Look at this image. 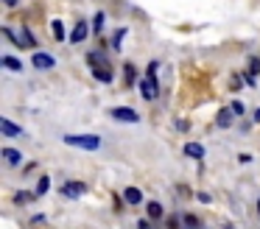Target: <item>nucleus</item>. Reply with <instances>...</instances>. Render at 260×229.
Masks as SVG:
<instances>
[{
	"mask_svg": "<svg viewBox=\"0 0 260 229\" xmlns=\"http://www.w3.org/2000/svg\"><path fill=\"white\" fill-rule=\"evenodd\" d=\"M0 131H3L6 137H20V134H23V129L14 126L12 120H6V117H0Z\"/></svg>",
	"mask_w": 260,
	"mask_h": 229,
	"instance_id": "nucleus-5",
	"label": "nucleus"
},
{
	"mask_svg": "<svg viewBox=\"0 0 260 229\" xmlns=\"http://www.w3.org/2000/svg\"><path fill=\"white\" fill-rule=\"evenodd\" d=\"M123 34H126V31H118V34H115V50H121V42H123Z\"/></svg>",
	"mask_w": 260,
	"mask_h": 229,
	"instance_id": "nucleus-24",
	"label": "nucleus"
},
{
	"mask_svg": "<svg viewBox=\"0 0 260 229\" xmlns=\"http://www.w3.org/2000/svg\"><path fill=\"white\" fill-rule=\"evenodd\" d=\"M48 190H51V179H48V176H42V179H39V184H36V196H45Z\"/></svg>",
	"mask_w": 260,
	"mask_h": 229,
	"instance_id": "nucleus-16",
	"label": "nucleus"
},
{
	"mask_svg": "<svg viewBox=\"0 0 260 229\" xmlns=\"http://www.w3.org/2000/svg\"><path fill=\"white\" fill-rule=\"evenodd\" d=\"M34 67L51 70V67H53V56H48V53H34Z\"/></svg>",
	"mask_w": 260,
	"mask_h": 229,
	"instance_id": "nucleus-7",
	"label": "nucleus"
},
{
	"mask_svg": "<svg viewBox=\"0 0 260 229\" xmlns=\"http://www.w3.org/2000/svg\"><path fill=\"white\" fill-rule=\"evenodd\" d=\"M157 62H151V65H148V79H157Z\"/></svg>",
	"mask_w": 260,
	"mask_h": 229,
	"instance_id": "nucleus-23",
	"label": "nucleus"
},
{
	"mask_svg": "<svg viewBox=\"0 0 260 229\" xmlns=\"http://www.w3.org/2000/svg\"><path fill=\"white\" fill-rule=\"evenodd\" d=\"M258 213H260V201H258Z\"/></svg>",
	"mask_w": 260,
	"mask_h": 229,
	"instance_id": "nucleus-27",
	"label": "nucleus"
},
{
	"mask_svg": "<svg viewBox=\"0 0 260 229\" xmlns=\"http://www.w3.org/2000/svg\"><path fill=\"white\" fill-rule=\"evenodd\" d=\"M182 224H185L188 229H202V224H199V218L196 215H185L182 218Z\"/></svg>",
	"mask_w": 260,
	"mask_h": 229,
	"instance_id": "nucleus-18",
	"label": "nucleus"
},
{
	"mask_svg": "<svg viewBox=\"0 0 260 229\" xmlns=\"http://www.w3.org/2000/svg\"><path fill=\"white\" fill-rule=\"evenodd\" d=\"M140 92H143V98H146V101H154V98H157V79H143L140 81Z\"/></svg>",
	"mask_w": 260,
	"mask_h": 229,
	"instance_id": "nucleus-4",
	"label": "nucleus"
},
{
	"mask_svg": "<svg viewBox=\"0 0 260 229\" xmlns=\"http://www.w3.org/2000/svg\"><path fill=\"white\" fill-rule=\"evenodd\" d=\"M232 114H235V112H232V109H221V112H218V126H232Z\"/></svg>",
	"mask_w": 260,
	"mask_h": 229,
	"instance_id": "nucleus-14",
	"label": "nucleus"
},
{
	"mask_svg": "<svg viewBox=\"0 0 260 229\" xmlns=\"http://www.w3.org/2000/svg\"><path fill=\"white\" fill-rule=\"evenodd\" d=\"M123 198H126V201H129V204H140V201H143V193H140L137 187H126Z\"/></svg>",
	"mask_w": 260,
	"mask_h": 229,
	"instance_id": "nucleus-10",
	"label": "nucleus"
},
{
	"mask_svg": "<svg viewBox=\"0 0 260 229\" xmlns=\"http://www.w3.org/2000/svg\"><path fill=\"white\" fill-rule=\"evenodd\" d=\"M95 79L101 81V84H109V81H112V70H109V67H98V70H95Z\"/></svg>",
	"mask_w": 260,
	"mask_h": 229,
	"instance_id": "nucleus-15",
	"label": "nucleus"
},
{
	"mask_svg": "<svg viewBox=\"0 0 260 229\" xmlns=\"http://www.w3.org/2000/svg\"><path fill=\"white\" fill-rule=\"evenodd\" d=\"M65 143L73 146V148H84V151L101 148V137L98 134H65Z\"/></svg>",
	"mask_w": 260,
	"mask_h": 229,
	"instance_id": "nucleus-1",
	"label": "nucleus"
},
{
	"mask_svg": "<svg viewBox=\"0 0 260 229\" xmlns=\"http://www.w3.org/2000/svg\"><path fill=\"white\" fill-rule=\"evenodd\" d=\"M3 3H6L9 9H14V6H17V0H3Z\"/></svg>",
	"mask_w": 260,
	"mask_h": 229,
	"instance_id": "nucleus-26",
	"label": "nucleus"
},
{
	"mask_svg": "<svg viewBox=\"0 0 260 229\" xmlns=\"http://www.w3.org/2000/svg\"><path fill=\"white\" fill-rule=\"evenodd\" d=\"M14 201H17V204H25V201H31V193H17Z\"/></svg>",
	"mask_w": 260,
	"mask_h": 229,
	"instance_id": "nucleus-22",
	"label": "nucleus"
},
{
	"mask_svg": "<svg viewBox=\"0 0 260 229\" xmlns=\"http://www.w3.org/2000/svg\"><path fill=\"white\" fill-rule=\"evenodd\" d=\"M3 67L14 70V73H23V62H17L14 56H3Z\"/></svg>",
	"mask_w": 260,
	"mask_h": 229,
	"instance_id": "nucleus-13",
	"label": "nucleus"
},
{
	"mask_svg": "<svg viewBox=\"0 0 260 229\" xmlns=\"http://www.w3.org/2000/svg\"><path fill=\"white\" fill-rule=\"evenodd\" d=\"M146 210H148V215H151V218H162V207H159L157 201H148Z\"/></svg>",
	"mask_w": 260,
	"mask_h": 229,
	"instance_id": "nucleus-17",
	"label": "nucleus"
},
{
	"mask_svg": "<svg viewBox=\"0 0 260 229\" xmlns=\"http://www.w3.org/2000/svg\"><path fill=\"white\" fill-rule=\"evenodd\" d=\"M87 62H90V67L92 70H98V67H106V59L98 53V50H92V53H87Z\"/></svg>",
	"mask_w": 260,
	"mask_h": 229,
	"instance_id": "nucleus-9",
	"label": "nucleus"
},
{
	"mask_svg": "<svg viewBox=\"0 0 260 229\" xmlns=\"http://www.w3.org/2000/svg\"><path fill=\"white\" fill-rule=\"evenodd\" d=\"M104 28V14H95V20H92V34H101Z\"/></svg>",
	"mask_w": 260,
	"mask_h": 229,
	"instance_id": "nucleus-21",
	"label": "nucleus"
},
{
	"mask_svg": "<svg viewBox=\"0 0 260 229\" xmlns=\"http://www.w3.org/2000/svg\"><path fill=\"white\" fill-rule=\"evenodd\" d=\"M3 160L9 162V165H20L23 157H20V151H14V148H3Z\"/></svg>",
	"mask_w": 260,
	"mask_h": 229,
	"instance_id": "nucleus-11",
	"label": "nucleus"
},
{
	"mask_svg": "<svg viewBox=\"0 0 260 229\" xmlns=\"http://www.w3.org/2000/svg\"><path fill=\"white\" fill-rule=\"evenodd\" d=\"M62 193L68 196V198H79V196L87 193V184H84V182H65Z\"/></svg>",
	"mask_w": 260,
	"mask_h": 229,
	"instance_id": "nucleus-3",
	"label": "nucleus"
},
{
	"mask_svg": "<svg viewBox=\"0 0 260 229\" xmlns=\"http://www.w3.org/2000/svg\"><path fill=\"white\" fill-rule=\"evenodd\" d=\"M185 154L193 157V160H204V148L199 146V143H188V146H185Z\"/></svg>",
	"mask_w": 260,
	"mask_h": 229,
	"instance_id": "nucleus-8",
	"label": "nucleus"
},
{
	"mask_svg": "<svg viewBox=\"0 0 260 229\" xmlns=\"http://www.w3.org/2000/svg\"><path fill=\"white\" fill-rule=\"evenodd\" d=\"M260 73V59H249V76H246V84H255V76Z\"/></svg>",
	"mask_w": 260,
	"mask_h": 229,
	"instance_id": "nucleus-12",
	"label": "nucleus"
},
{
	"mask_svg": "<svg viewBox=\"0 0 260 229\" xmlns=\"http://www.w3.org/2000/svg\"><path fill=\"white\" fill-rule=\"evenodd\" d=\"M87 34H90V28H87V23L81 20V23H76L73 34H70V42H84V39H87Z\"/></svg>",
	"mask_w": 260,
	"mask_h": 229,
	"instance_id": "nucleus-6",
	"label": "nucleus"
},
{
	"mask_svg": "<svg viewBox=\"0 0 260 229\" xmlns=\"http://www.w3.org/2000/svg\"><path fill=\"white\" fill-rule=\"evenodd\" d=\"M229 109H232L235 114H243V103H241V101H235L232 106H229Z\"/></svg>",
	"mask_w": 260,
	"mask_h": 229,
	"instance_id": "nucleus-25",
	"label": "nucleus"
},
{
	"mask_svg": "<svg viewBox=\"0 0 260 229\" xmlns=\"http://www.w3.org/2000/svg\"><path fill=\"white\" fill-rule=\"evenodd\" d=\"M126 81H129V84H135V76H137V70H135V65H132V62H126Z\"/></svg>",
	"mask_w": 260,
	"mask_h": 229,
	"instance_id": "nucleus-20",
	"label": "nucleus"
},
{
	"mask_svg": "<svg viewBox=\"0 0 260 229\" xmlns=\"http://www.w3.org/2000/svg\"><path fill=\"white\" fill-rule=\"evenodd\" d=\"M51 28H53V36H56V39H65V25L59 23V20H53Z\"/></svg>",
	"mask_w": 260,
	"mask_h": 229,
	"instance_id": "nucleus-19",
	"label": "nucleus"
},
{
	"mask_svg": "<svg viewBox=\"0 0 260 229\" xmlns=\"http://www.w3.org/2000/svg\"><path fill=\"white\" fill-rule=\"evenodd\" d=\"M109 114H112V120H121V123H137L140 120V114L135 109H129V106H115Z\"/></svg>",
	"mask_w": 260,
	"mask_h": 229,
	"instance_id": "nucleus-2",
	"label": "nucleus"
}]
</instances>
